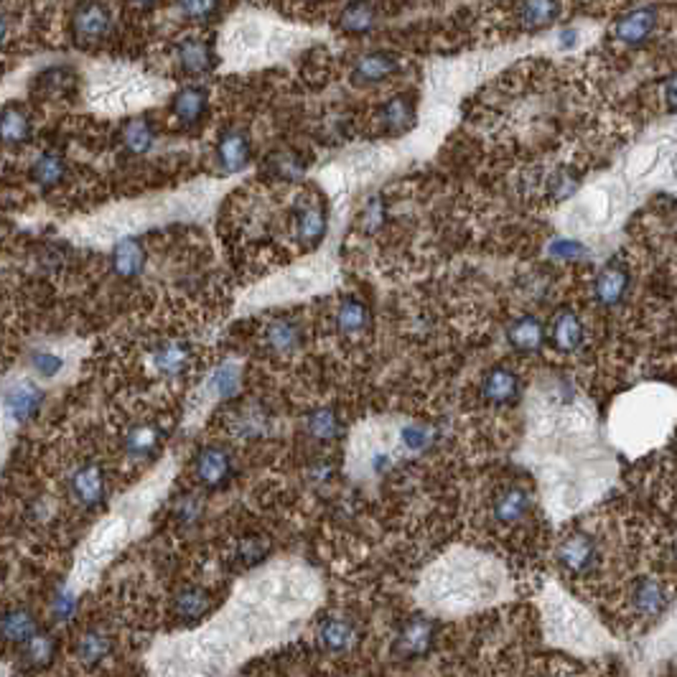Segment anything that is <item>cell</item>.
Returning <instances> with one entry per match:
<instances>
[{
    "mask_svg": "<svg viewBox=\"0 0 677 677\" xmlns=\"http://www.w3.org/2000/svg\"><path fill=\"white\" fill-rule=\"evenodd\" d=\"M189 364H192V346L181 339H166L148 354V367L164 380L181 377L189 370Z\"/></svg>",
    "mask_w": 677,
    "mask_h": 677,
    "instance_id": "cell-12",
    "label": "cell"
},
{
    "mask_svg": "<svg viewBox=\"0 0 677 677\" xmlns=\"http://www.w3.org/2000/svg\"><path fill=\"white\" fill-rule=\"evenodd\" d=\"M206 110V90L202 87H184V90L174 97V115L184 125H194L199 123Z\"/></svg>",
    "mask_w": 677,
    "mask_h": 677,
    "instance_id": "cell-33",
    "label": "cell"
},
{
    "mask_svg": "<svg viewBox=\"0 0 677 677\" xmlns=\"http://www.w3.org/2000/svg\"><path fill=\"white\" fill-rule=\"evenodd\" d=\"M548 189L550 196L555 199V202H565V199H571L578 189V176H575L571 168H558L548 181Z\"/></svg>",
    "mask_w": 677,
    "mask_h": 677,
    "instance_id": "cell-49",
    "label": "cell"
},
{
    "mask_svg": "<svg viewBox=\"0 0 677 677\" xmlns=\"http://www.w3.org/2000/svg\"><path fill=\"white\" fill-rule=\"evenodd\" d=\"M36 632H39L36 619L26 609H11V612H5V616H3V637H5V642H11V644L24 647Z\"/></svg>",
    "mask_w": 677,
    "mask_h": 677,
    "instance_id": "cell-34",
    "label": "cell"
},
{
    "mask_svg": "<svg viewBox=\"0 0 677 677\" xmlns=\"http://www.w3.org/2000/svg\"><path fill=\"white\" fill-rule=\"evenodd\" d=\"M176 476H179V459L174 453H166L155 461L151 472L128 486L107 507V512L92 524L85 540L75 550V561L65 578V586L69 591L85 596L90 588L100 583L107 568L151 530L155 512L168 497Z\"/></svg>",
    "mask_w": 677,
    "mask_h": 677,
    "instance_id": "cell-2",
    "label": "cell"
},
{
    "mask_svg": "<svg viewBox=\"0 0 677 677\" xmlns=\"http://www.w3.org/2000/svg\"><path fill=\"white\" fill-rule=\"evenodd\" d=\"M294 232L295 240L301 244H319L321 237L326 234V214L319 204H306L298 214H295L294 222Z\"/></svg>",
    "mask_w": 677,
    "mask_h": 677,
    "instance_id": "cell-28",
    "label": "cell"
},
{
    "mask_svg": "<svg viewBox=\"0 0 677 677\" xmlns=\"http://www.w3.org/2000/svg\"><path fill=\"white\" fill-rule=\"evenodd\" d=\"M555 558H558V565H561L565 573L575 575V578H583V575H588L596 568L599 548H596V540L588 535V533H571V535H565L558 543Z\"/></svg>",
    "mask_w": 677,
    "mask_h": 677,
    "instance_id": "cell-10",
    "label": "cell"
},
{
    "mask_svg": "<svg viewBox=\"0 0 677 677\" xmlns=\"http://www.w3.org/2000/svg\"><path fill=\"white\" fill-rule=\"evenodd\" d=\"M520 393H523L520 377L510 367H492L484 374V380H482V395H484L486 403H492L497 408L517 403Z\"/></svg>",
    "mask_w": 677,
    "mask_h": 677,
    "instance_id": "cell-16",
    "label": "cell"
},
{
    "mask_svg": "<svg viewBox=\"0 0 677 677\" xmlns=\"http://www.w3.org/2000/svg\"><path fill=\"white\" fill-rule=\"evenodd\" d=\"M66 164L62 155L56 151H46L36 158V164L31 168V179L41 184V186H56L59 181L65 179Z\"/></svg>",
    "mask_w": 677,
    "mask_h": 677,
    "instance_id": "cell-38",
    "label": "cell"
},
{
    "mask_svg": "<svg viewBox=\"0 0 677 677\" xmlns=\"http://www.w3.org/2000/svg\"><path fill=\"white\" fill-rule=\"evenodd\" d=\"M329 281H332V268L329 265H324V263H308V265L288 270V273H283L278 278L263 283L260 288L250 291L244 304L255 308L291 304V301H298V298H306V295L316 294Z\"/></svg>",
    "mask_w": 677,
    "mask_h": 677,
    "instance_id": "cell-7",
    "label": "cell"
},
{
    "mask_svg": "<svg viewBox=\"0 0 677 677\" xmlns=\"http://www.w3.org/2000/svg\"><path fill=\"white\" fill-rule=\"evenodd\" d=\"M28 374L41 383L44 387H52V384L62 383L66 377V372L72 370V362L66 357L65 352H56V349H49V346H41V349H34L28 354Z\"/></svg>",
    "mask_w": 677,
    "mask_h": 677,
    "instance_id": "cell-15",
    "label": "cell"
},
{
    "mask_svg": "<svg viewBox=\"0 0 677 677\" xmlns=\"http://www.w3.org/2000/svg\"><path fill=\"white\" fill-rule=\"evenodd\" d=\"M179 65L186 75H206L217 65V56L212 52V46L206 41L189 39L181 44L179 49Z\"/></svg>",
    "mask_w": 677,
    "mask_h": 677,
    "instance_id": "cell-29",
    "label": "cell"
},
{
    "mask_svg": "<svg viewBox=\"0 0 677 677\" xmlns=\"http://www.w3.org/2000/svg\"><path fill=\"white\" fill-rule=\"evenodd\" d=\"M543 622L545 634L553 644H561L565 650H588L596 642V626L588 619V613L568 599L561 588L550 586L543 593Z\"/></svg>",
    "mask_w": 677,
    "mask_h": 677,
    "instance_id": "cell-5",
    "label": "cell"
},
{
    "mask_svg": "<svg viewBox=\"0 0 677 677\" xmlns=\"http://www.w3.org/2000/svg\"><path fill=\"white\" fill-rule=\"evenodd\" d=\"M359 632L357 626L352 624L346 616H329L319 624V632H316V642L324 652L329 654H346V652L354 650L357 644Z\"/></svg>",
    "mask_w": 677,
    "mask_h": 677,
    "instance_id": "cell-18",
    "label": "cell"
},
{
    "mask_svg": "<svg viewBox=\"0 0 677 677\" xmlns=\"http://www.w3.org/2000/svg\"><path fill=\"white\" fill-rule=\"evenodd\" d=\"M158 446H161V428L154 423L133 425L125 433V451L130 459H148L158 451Z\"/></svg>",
    "mask_w": 677,
    "mask_h": 677,
    "instance_id": "cell-31",
    "label": "cell"
},
{
    "mask_svg": "<svg viewBox=\"0 0 677 677\" xmlns=\"http://www.w3.org/2000/svg\"><path fill=\"white\" fill-rule=\"evenodd\" d=\"M263 41H270L265 39L263 26H257V24L250 21V24L237 26V31L230 36V46L240 54V56H247V54H255L257 49H263Z\"/></svg>",
    "mask_w": 677,
    "mask_h": 677,
    "instance_id": "cell-44",
    "label": "cell"
},
{
    "mask_svg": "<svg viewBox=\"0 0 677 677\" xmlns=\"http://www.w3.org/2000/svg\"><path fill=\"white\" fill-rule=\"evenodd\" d=\"M113 652V639L100 629H87L77 642V657L85 664H100Z\"/></svg>",
    "mask_w": 677,
    "mask_h": 677,
    "instance_id": "cell-37",
    "label": "cell"
},
{
    "mask_svg": "<svg viewBox=\"0 0 677 677\" xmlns=\"http://www.w3.org/2000/svg\"><path fill=\"white\" fill-rule=\"evenodd\" d=\"M415 603L431 619H463L510 599L507 565L469 545H451L418 575Z\"/></svg>",
    "mask_w": 677,
    "mask_h": 677,
    "instance_id": "cell-3",
    "label": "cell"
},
{
    "mask_svg": "<svg viewBox=\"0 0 677 677\" xmlns=\"http://www.w3.org/2000/svg\"><path fill=\"white\" fill-rule=\"evenodd\" d=\"M306 431L311 438H316L321 443H329L334 438H339V431H342V423L336 418V413L329 408L314 410L306 418Z\"/></svg>",
    "mask_w": 677,
    "mask_h": 677,
    "instance_id": "cell-40",
    "label": "cell"
},
{
    "mask_svg": "<svg viewBox=\"0 0 677 677\" xmlns=\"http://www.w3.org/2000/svg\"><path fill=\"white\" fill-rule=\"evenodd\" d=\"M507 342L520 354H535L545 344V326L535 316H520L510 324Z\"/></svg>",
    "mask_w": 677,
    "mask_h": 677,
    "instance_id": "cell-24",
    "label": "cell"
},
{
    "mask_svg": "<svg viewBox=\"0 0 677 677\" xmlns=\"http://www.w3.org/2000/svg\"><path fill=\"white\" fill-rule=\"evenodd\" d=\"M578 214H583L588 224H601V222H606L609 214H612V196L606 189H593V192H588L581 202H578V209H575Z\"/></svg>",
    "mask_w": 677,
    "mask_h": 677,
    "instance_id": "cell-41",
    "label": "cell"
},
{
    "mask_svg": "<svg viewBox=\"0 0 677 677\" xmlns=\"http://www.w3.org/2000/svg\"><path fill=\"white\" fill-rule=\"evenodd\" d=\"M626 291H629V270L622 263H609L599 270L596 281H593V295L601 306L613 308L624 301Z\"/></svg>",
    "mask_w": 677,
    "mask_h": 677,
    "instance_id": "cell-21",
    "label": "cell"
},
{
    "mask_svg": "<svg viewBox=\"0 0 677 677\" xmlns=\"http://www.w3.org/2000/svg\"><path fill=\"white\" fill-rule=\"evenodd\" d=\"M370 326V308L357 298H346L342 306L336 308V329L344 336H359Z\"/></svg>",
    "mask_w": 677,
    "mask_h": 677,
    "instance_id": "cell-32",
    "label": "cell"
},
{
    "mask_svg": "<svg viewBox=\"0 0 677 677\" xmlns=\"http://www.w3.org/2000/svg\"><path fill=\"white\" fill-rule=\"evenodd\" d=\"M135 5H141V8H145V5H154L155 0H133Z\"/></svg>",
    "mask_w": 677,
    "mask_h": 677,
    "instance_id": "cell-55",
    "label": "cell"
},
{
    "mask_svg": "<svg viewBox=\"0 0 677 677\" xmlns=\"http://www.w3.org/2000/svg\"><path fill=\"white\" fill-rule=\"evenodd\" d=\"M46 387L31 374H11L3 383V459H8L11 438L26 425L44 405Z\"/></svg>",
    "mask_w": 677,
    "mask_h": 677,
    "instance_id": "cell-8",
    "label": "cell"
},
{
    "mask_svg": "<svg viewBox=\"0 0 677 677\" xmlns=\"http://www.w3.org/2000/svg\"><path fill=\"white\" fill-rule=\"evenodd\" d=\"M583 339H586V329H583V321L578 319L575 311L563 308L553 316V321H550V342L558 352L573 354V352L581 349Z\"/></svg>",
    "mask_w": 677,
    "mask_h": 677,
    "instance_id": "cell-20",
    "label": "cell"
},
{
    "mask_svg": "<svg viewBox=\"0 0 677 677\" xmlns=\"http://www.w3.org/2000/svg\"><path fill=\"white\" fill-rule=\"evenodd\" d=\"M561 14V0H523L517 8V18L527 31L550 26Z\"/></svg>",
    "mask_w": 677,
    "mask_h": 677,
    "instance_id": "cell-30",
    "label": "cell"
},
{
    "mask_svg": "<svg viewBox=\"0 0 677 677\" xmlns=\"http://www.w3.org/2000/svg\"><path fill=\"white\" fill-rule=\"evenodd\" d=\"M69 494L85 510L97 507L105 499V494H107V479H105L103 466L85 463V466L75 469L72 476H69Z\"/></svg>",
    "mask_w": 677,
    "mask_h": 677,
    "instance_id": "cell-13",
    "label": "cell"
},
{
    "mask_svg": "<svg viewBox=\"0 0 677 677\" xmlns=\"http://www.w3.org/2000/svg\"><path fill=\"white\" fill-rule=\"evenodd\" d=\"M268 428V415H265L263 410L255 408L240 413V415L234 418V423H232V431H234L237 438H260Z\"/></svg>",
    "mask_w": 677,
    "mask_h": 677,
    "instance_id": "cell-45",
    "label": "cell"
},
{
    "mask_svg": "<svg viewBox=\"0 0 677 677\" xmlns=\"http://www.w3.org/2000/svg\"><path fill=\"white\" fill-rule=\"evenodd\" d=\"M110 26H113V15L103 3H85L75 15V36L82 44L103 41L110 34Z\"/></svg>",
    "mask_w": 677,
    "mask_h": 677,
    "instance_id": "cell-22",
    "label": "cell"
},
{
    "mask_svg": "<svg viewBox=\"0 0 677 677\" xmlns=\"http://www.w3.org/2000/svg\"><path fill=\"white\" fill-rule=\"evenodd\" d=\"M123 143H125V148H128L130 154L143 155L154 148L155 133L145 120H128L123 125Z\"/></svg>",
    "mask_w": 677,
    "mask_h": 677,
    "instance_id": "cell-42",
    "label": "cell"
},
{
    "mask_svg": "<svg viewBox=\"0 0 677 677\" xmlns=\"http://www.w3.org/2000/svg\"><path fill=\"white\" fill-rule=\"evenodd\" d=\"M324 599V575L306 558L273 555L240 575L199 624L155 637L143 664L151 677H237L250 660L301 637Z\"/></svg>",
    "mask_w": 677,
    "mask_h": 677,
    "instance_id": "cell-1",
    "label": "cell"
},
{
    "mask_svg": "<svg viewBox=\"0 0 677 677\" xmlns=\"http://www.w3.org/2000/svg\"><path fill=\"white\" fill-rule=\"evenodd\" d=\"M28 135H31V117L26 115V110L18 105H8L3 110V141L15 145L26 141Z\"/></svg>",
    "mask_w": 677,
    "mask_h": 677,
    "instance_id": "cell-39",
    "label": "cell"
},
{
    "mask_svg": "<svg viewBox=\"0 0 677 677\" xmlns=\"http://www.w3.org/2000/svg\"><path fill=\"white\" fill-rule=\"evenodd\" d=\"M176 612L184 619L199 624L202 619H206L212 613V596L206 593L204 588H186L176 596Z\"/></svg>",
    "mask_w": 677,
    "mask_h": 677,
    "instance_id": "cell-36",
    "label": "cell"
},
{
    "mask_svg": "<svg viewBox=\"0 0 677 677\" xmlns=\"http://www.w3.org/2000/svg\"><path fill=\"white\" fill-rule=\"evenodd\" d=\"M435 639V626L431 622V616H415L405 624L400 626V632L395 634V654L397 657H408V660H415V657H423L428 654L431 647H433Z\"/></svg>",
    "mask_w": 677,
    "mask_h": 677,
    "instance_id": "cell-11",
    "label": "cell"
},
{
    "mask_svg": "<svg viewBox=\"0 0 677 677\" xmlns=\"http://www.w3.org/2000/svg\"><path fill=\"white\" fill-rule=\"evenodd\" d=\"M410 120H413V105L405 97H395L384 105V123L393 130L408 128Z\"/></svg>",
    "mask_w": 677,
    "mask_h": 677,
    "instance_id": "cell-50",
    "label": "cell"
},
{
    "mask_svg": "<svg viewBox=\"0 0 677 677\" xmlns=\"http://www.w3.org/2000/svg\"><path fill=\"white\" fill-rule=\"evenodd\" d=\"M657 158H660V148H657V145H642V148H637V151L632 154V158H629V176H632V179L647 176L652 168L660 164Z\"/></svg>",
    "mask_w": 677,
    "mask_h": 677,
    "instance_id": "cell-48",
    "label": "cell"
},
{
    "mask_svg": "<svg viewBox=\"0 0 677 677\" xmlns=\"http://www.w3.org/2000/svg\"><path fill=\"white\" fill-rule=\"evenodd\" d=\"M530 510H533V494L524 486H507L497 492V497L492 502V514L504 527L523 523Z\"/></svg>",
    "mask_w": 677,
    "mask_h": 677,
    "instance_id": "cell-19",
    "label": "cell"
},
{
    "mask_svg": "<svg viewBox=\"0 0 677 677\" xmlns=\"http://www.w3.org/2000/svg\"><path fill=\"white\" fill-rule=\"evenodd\" d=\"M364 219H367V224H370V227H377V224L383 222L384 209H383V202H380V199H372V204L364 209Z\"/></svg>",
    "mask_w": 677,
    "mask_h": 677,
    "instance_id": "cell-53",
    "label": "cell"
},
{
    "mask_svg": "<svg viewBox=\"0 0 677 677\" xmlns=\"http://www.w3.org/2000/svg\"><path fill=\"white\" fill-rule=\"evenodd\" d=\"M194 476L204 489H219L230 482L232 459L224 448L209 446L196 453L194 459Z\"/></svg>",
    "mask_w": 677,
    "mask_h": 677,
    "instance_id": "cell-14",
    "label": "cell"
},
{
    "mask_svg": "<svg viewBox=\"0 0 677 677\" xmlns=\"http://www.w3.org/2000/svg\"><path fill=\"white\" fill-rule=\"evenodd\" d=\"M395 69H397L395 56H390V54H383V52L367 54V56H362L357 65H354L352 77H354V82H380V79L390 77Z\"/></svg>",
    "mask_w": 677,
    "mask_h": 677,
    "instance_id": "cell-35",
    "label": "cell"
},
{
    "mask_svg": "<svg viewBox=\"0 0 677 677\" xmlns=\"http://www.w3.org/2000/svg\"><path fill=\"white\" fill-rule=\"evenodd\" d=\"M550 257H555V260H568V263H575V260H581V257H586V247L581 243H575V240H553V244L548 247Z\"/></svg>",
    "mask_w": 677,
    "mask_h": 677,
    "instance_id": "cell-51",
    "label": "cell"
},
{
    "mask_svg": "<svg viewBox=\"0 0 677 677\" xmlns=\"http://www.w3.org/2000/svg\"><path fill=\"white\" fill-rule=\"evenodd\" d=\"M250 154H253L250 138L244 135L243 130H232L219 143V166L224 168L227 174H237V171H243L247 166Z\"/></svg>",
    "mask_w": 677,
    "mask_h": 677,
    "instance_id": "cell-27",
    "label": "cell"
},
{
    "mask_svg": "<svg viewBox=\"0 0 677 677\" xmlns=\"http://www.w3.org/2000/svg\"><path fill=\"white\" fill-rule=\"evenodd\" d=\"M21 650H24V660H26L28 664L44 667V664H49L54 660V654H56V642H54V637L49 632H36Z\"/></svg>",
    "mask_w": 677,
    "mask_h": 677,
    "instance_id": "cell-43",
    "label": "cell"
},
{
    "mask_svg": "<svg viewBox=\"0 0 677 677\" xmlns=\"http://www.w3.org/2000/svg\"><path fill=\"white\" fill-rule=\"evenodd\" d=\"M243 377L244 367L240 359H224L222 364H217L214 370L209 372L204 383L196 387V393L186 405L184 431H189V433L196 431L209 418L212 410L237 395L243 390Z\"/></svg>",
    "mask_w": 677,
    "mask_h": 677,
    "instance_id": "cell-6",
    "label": "cell"
},
{
    "mask_svg": "<svg viewBox=\"0 0 677 677\" xmlns=\"http://www.w3.org/2000/svg\"><path fill=\"white\" fill-rule=\"evenodd\" d=\"M145 268V250L138 240L133 237H123L120 243L113 247V270H115L120 278L125 281H133L138 278Z\"/></svg>",
    "mask_w": 677,
    "mask_h": 677,
    "instance_id": "cell-26",
    "label": "cell"
},
{
    "mask_svg": "<svg viewBox=\"0 0 677 677\" xmlns=\"http://www.w3.org/2000/svg\"><path fill=\"white\" fill-rule=\"evenodd\" d=\"M654 28H657V14L652 8H634V11H629L616 21L613 39L629 44V46H639V44L650 39Z\"/></svg>",
    "mask_w": 677,
    "mask_h": 677,
    "instance_id": "cell-23",
    "label": "cell"
},
{
    "mask_svg": "<svg viewBox=\"0 0 677 677\" xmlns=\"http://www.w3.org/2000/svg\"><path fill=\"white\" fill-rule=\"evenodd\" d=\"M301 342H304L301 326L291 319L270 321L268 329H265V346L278 357H288V354L298 352Z\"/></svg>",
    "mask_w": 677,
    "mask_h": 677,
    "instance_id": "cell-25",
    "label": "cell"
},
{
    "mask_svg": "<svg viewBox=\"0 0 677 677\" xmlns=\"http://www.w3.org/2000/svg\"><path fill=\"white\" fill-rule=\"evenodd\" d=\"M95 97L97 103H103L105 107L110 110H128V107H135V105L148 103L154 97L155 87L148 82V79L138 77V75H120V72H113L107 77L97 79L95 82Z\"/></svg>",
    "mask_w": 677,
    "mask_h": 677,
    "instance_id": "cell-9",
    "label": "cell"
},
{
    "mask_svg": "<svg viewBox=\"0 0 677 677\" xmlns=\"http://www.w3.org/2000/svg\"><path fill=\"white\" fill-rule=\"evenodd\" d=\"M667 603H670V588L664 586V581L660 578L644 575L632 588V609L642 619L660 616L667 609Z\"/></svg>",
    "mask_w": 677,
    "mask_h": 677,
    "instance_id": "cell-17",
    "label": "cell"
},
{
    "mask_svg": "<svg viewBox=\"0 0 677 677\" xmlns=\"http://www.w3.org/2000/svg\"><path fill=\"white\" fill-rule=\"evenodd\" d=\"M79 599L75 591H69V588L62 583V588L56 591V596L52 601V619L54 622H59V624H66V622H72V616L77 613Z\"/></svg>",
    "mask_w": 677,
    "mask_h": 677,
    "instance_id": "cell-47",
    "label": "cell"
},
{
    "mask_svg": "<svg viewBox=\"0 0 677 677\" xmlns=\"http://www.w3.org/2000/svg\"><path fill=\"white\" fill-rule=\"evenodd\" d=\"M342 26L349 34H364V31H370L374 26V11H372L367 3H352L349 8L342 15Z\"/></svg>",
    "mask_w": 677,
    "mask_h": 677,
    "instance_id": "cell-46",
    "label": "cell"
},
{
    "mask_svg": "<svg viewBox=\"0 0 677 677\" xmlns=\"http://www.w3.org/2000/svg\"><path fill=\"white\" fill-rule=\"evenodd\" d=\"M438 441L431 423L405 415H374L359 421L344 448V473L359 486H374L397 463L428 453Z\"/></svg>",
    "mask_w": 677,
    "mask_h": 677,
    "instance_id": "cell-4",
    "label": "cell"
},
{
    "mask_svg": "<svg viewBox=\"0 0 677 677\" xmlns=\"http://www.w3.org/2000/svg\"><path fill=\"white\" fill-rule=\"evenodd\" d=\"M662 95H664V103H667V107H670L672 113H677V75L664 82Z\"/></svg>",
    "mask_w": 677,
    "mask_h": 677,
    "instance_id": "cell-54",
    "label": "cell"
},
{
    "mask_svg": "<svg viewBox=\"0 0 677 677\" xmlns=\"http://www.w3.org/2000/svg\"><path fill=\"white\" fill-rule=\"evenodd\" d=\"M219 0H179V8L189 18H196V21H204L209 15H214L217 11Z\"/></svg>",
    "mask_w": 677,
    "mask_h": 677,
    "instance_id": "cell-52",
    "label": "cell"
}]
</instances>
